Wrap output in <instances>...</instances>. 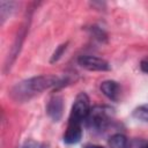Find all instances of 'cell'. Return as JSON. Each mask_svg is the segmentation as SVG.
I'll return each mask as SVG.
<instances>
[{"mask_svg":"<svg viewBox=\"0 0 148 148\" xmlns=\"http://www.w3.org/2000/svg\"><path fill=\"white\" fill-rule=\"evenodd\" d=\"M60 83H62V80L56 75L32 76L16 83L10 90V96L16 102H27L42 91L54 88Z\"/></svg>","mask_w":148,"mask_h":148,"instance_id":"obj_1","label":"cell"},{"mask_svg":"<svg viewBox=\"0 0 148 148\" xmlns=\"http://www.w3.org/2000/svg\"><path fill=\"white\" fill-rule=\"evenodd\" d=\"M90 109L91 108H90V101L88 95L86 92H80L72 105L68 123H76L82 125V123L86 121L90 112Z\"/></svg>","mask_w":148,"mask_h":148,"instance_id":"obj_3","label":"cell"},{"mask_svg":"<svg viewBox=\"0 0 148 148\" xmlns=\"http://www.w3.org/2000/svg\"><path fill=\"white\" fill-rule=\"evenodd\" d=\"M77 62L82 68H86L91 72L110 71V64L106 60L95 56H81L77 59Z\"/></svg>","mask_w":148,"mask_h":148,"instance_id":"obj_4","label":"cell"},{"mask_svg":"<svg viewBox=\"0 0 148 148\" xmlns=\"http://www.w3.org/2000/svg\"><path fill=\"white\" fill-rule=\"evenodd\" d=\"M130 148H148V141L143 139H134L130 141Z\"/></svg>","mask_w":148,"mask_h":148,"instance_id":"obj_12","label":"cell"},{"mask_svg":"<svg viewBox=\"0 0 148 148\" xmlns=\"http://www.w3.org/2000/svg\"><path fill=\"white\" fill-rule=\"evenodd\" d=\"M132 116H133L135 119H138V120L148 123V103H147V104H142V105L135 108V109L133 110Z\"/></svg>","mask_w":148,"mask_h":148,"instance_id":"obj_10","label":"cell"},{"mask_svg":"<svg viewBox=\"0 0 148 148\" xmlns=\"http://www.w3.org/2000/svg\"><path fill=\"white\" fill-rule=\"evenodd\" d=\"M82 138V125L75 123H68L67 130L64 134V142L67 145L77 143Z\"/></svg>","mask_w":148,"mask_h":148,"instance_id":"obj_7","label":"cell"},{"mask_svg":"<svg viewBox=\"0 0 148 148\" xmlns=\"http://www.w3.org/2000/svg\"><path fill=\"white\" fill-rule=\"evenodd\" d=\"M36 147V145H35V142H32V141H27L24 145H22L20 148H35Z\"/></svg>","mask_w":148,"mask_h":148,"instance_id":"obj_14","label":"cell"},{"mask_svg":"<svg viewBox=\"0 0 148 148\" xmlns=\"http://www.w3.org/2000/svg\"><path fill=\"white\" fill-rule=\"evenodd\" d=\"M46 112L53 121L58 123L62 118V114H64V99H62V97L59 95L52 96L47 102Z\"/></svg>","mask_w":148,"mask_h":148,"instance_id":"obj_5","label":"cell"},{"mask_svg":"<svg viewBox=\"0 0 148 148\" xmlns=\"http://www.w3.org/2000/svg\"><path fill=\"white\" fill-rule=\"evenodd\" d=\"M83 148H104V147H101V146H97V145H86Z\"/></svg>","mask_w":148,"mask_h":148,"instance_id":"obj_15","label":"cell"},{"mask_svg":"<svg viewBox=\"0 0 148 148\" xmlns=\"http://www.w3.org/2000/svg\"><path fill=\"white\" fill-rule=\"evenodd\" d=\"M140 68L142 69V72H145V73L148 74V58H145V59L141 60V62H140Z\"/></svg>","mask_w":148,"mask_h":148,"instance_id":"obj_13","label":"cell"},{"mask_svg":"<svg viewBox=\"0 0 148 148\" xmlns=\"http://www.w3.org/2000/svg\"><path fill=\"white\" fill-rule=\"evenodd\" d=\"M109 147L110 148H130V141L125 135L117 133L110 138Z\"/></svg>","mask_w":148,"mask_h":148,"instance_id":"obj_8","label":"cell"},{"mask_svg":"<svg viewBox=\"0 0 148 148\" xmlns=\"http://www.w3.org/2000/svg\"><path fill=\"white\" fill-rule=\"evenodd\" d=\"M112 120V109L108 106H94L86 119L87 127L94 133H103L108 130Z\"/></svg>","mask_w":148,"mask_h":148,"instance_id":"obj_2","label":"cell"},{"mask_svg":"<svg viewBox=\"0 0 148 148\" xmlns=\"http://www.w3.org/2000/svg\"><path fill=\"white\" fill-rule=\"evenodd\" d=\"M15 7V2L13 1H1L0 2V15H1V23L5 22V20L12 15Z\"/></svg>","mask_w":148,"mask_h":148,"instance_id":"obj_9","label":"cell"},{"mask_svg":"<svg viewBox=\"0 0 148 148\" xmlns=\"http://www.w3.org/2000/svg\"><path fill=\"white\" fill-rule=\"evenodd\" d=\"M101 91L104 96H106L109 99L117 102L120 96V86L117 81L113 80H105L101 83Z\"/></svg>","mask_w":148,"mask_h":148,"instance_id":"obj_6","label":"cell"},{"mask_svg":"<svg viewBox=\"0 0 148 148\" xmlns=\"http://www.w3.org/2000/svg\"><path fill=\"white\" fill-rule=\"evenodd\" d=\"M66 47H67V43L59 45V46L57 47V50L53 52V54H52V58H51V60H50V61H51V62H56V61H58V60L61 58L62 53L65 52Z\"/></svg>","mask_w":148,"mask_h":148,"instance_id":"obj_11","label":"cell"}]
</instances>
